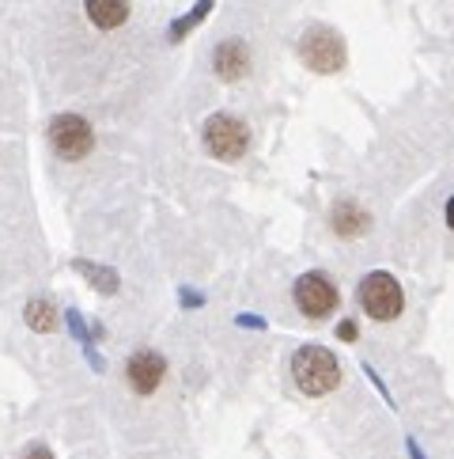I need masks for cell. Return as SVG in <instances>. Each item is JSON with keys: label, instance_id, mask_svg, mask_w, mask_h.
Wrapping results in <instances>:
<instances>
[{"label": "cell", "instance_id": "1", "mask_svg": "<svg viewBox=\"0 0 454 459\" xmlns=\"http://www.w3.org/2000/svg\"><path fill=\"white\" fill-rule=\"evenodd\" d=\"M291 379L303 395L318 399V395H330L340 384V365L326 345H299L291 353Z\"/></svg>", "mask_w": 454, "mask_h": 459}, {"label": "cell", "instance_id": "2", "mask_svg": "<svg viewBox=\"0 0 454 459\" xmlns=\"http://www.w3.org/2000/svg\"><path fill=\"white\" fill-rule=\"evenodd\" d=\"M299 57H303V65L311 72L333 76V72L345 69L349 50H345V38H340L333 27L315 23V27H307L299 35Z\"/></svg>", "mask_w": 454, "mask_h": 459}, {"label": "cell", "instance_id": "3", "mask_svg": "<svg viewBox=\"0 0 454 459\" xmlns=\"http://www.w3.org/2000/svg\"><path fill=\"white\" fill-rule=\"evenodd\" d=\"M201 140H205L208 156H216V160H223V164H235L250 149V125L239 122L235 115H213L205 122Z\"/></svg>", "mask_w": 454, "mask_h": 459}, {"label": "cell", "instance_id": "4", "mask_svg": "<svg viewBox=\"0 0 454 459\" xmlns=\"http://www.w3.org/2000/svg\"><path fill=\"white\" fill-rule=\"evenodd\" d=\"M360 308L371 315L375 323H394L401 308H405V293H401V285L394 274H386V270H375V274H367L360 281Z\"/></svg>", "mask_w": 454, "mask_h": 459}, {"label": "cell", "instance_id": "5", "mask_svg": "<svg viewBox=\"0 0 454 459\" xmlns=\"http://www.w3.org/2000/svg\"><path fill=\"white\" fill-rule=\"evenodd\" d=\"M291 300H296V308L307 315V319H326V315L337 311L340 293L326 274H303L296 285H291Z\"/></svg>", "mask_w": 454, "mask_h": 459}, {"label": "cell", "instance_id": "6", "mask_svg": "<svg viewBox=\"0 0 454 459\" xmlns=\"http://www.w3.org/2000/svg\"><path fill=\"white\" fill-rule=\"evenodd\" d=\"M46 133H50V145L61 160H84L95 149V130L80 115H57Z\"/></svg>", "mask_w": 454, "mask_h": 459}, {"label": "cell", "instance_id": "7", "mask_svg": "<svg viewBox=\"0 0 454 459\" xmlns=\"http://www.w3.org/2000/svg\"><path fill=\"white\" fill-rule=\"evenodd\" d=\"M125 376H129V387H133L137 395H152V391H159V384H164L167 361H164V353H156V350H140V353L129 357Z\"/></svg>", "mask_w": 454, "mask_h": 459}, {"label": "cell", "instance_id": "8", "mask_svg": "<svg viewBox=\"0 0 454 459\" xmlns=\"http://www.w3.org/2000/svg\"><path fill=\"white\" fill-rule=\"evenodd\" d=\"M213 69H216L220 81H227V84L242 81V76L250 72V50H247V42H242V38H223L216 46V54H213Z\"/></svg>", "mask_w": 454, "mask_h": 459}, {"label": "cell", "instance_id": "9", "mask_svg": "<svg viewBox=\"0 0 454 459\" xmlns=\"http://www.w3.org/2000/svg\"><path fill=\"white\" fill-rule=\"evenodd\" d=\"M84 12L99 30H118L129 20V0H84Z\"/></svg>", "mask_w": 454, "mask_h": 459}, {"label": "cell", "instance_id": "10", "mask_svg": "<svg viewBox=\"0 0 454 459\" xmlns=\"http://www.w3.org/2000/svg\"><path fill=\"white\" fill-rule=\"evenodd\" d=\"M330 225H333V232L337 235H360V232H367V225H371V217L356 205L352 198H345V201H337L333 205V213H330Z\"/></svg>", "mask_w": 454, "mask_h": 459}, {"label": "cell", "instance_id": "11", "mask_svg": "<svg viewBox=\"0 0 454 459\" xmlns=\"http://www.w3.org/2000/svg\"><path fill=\"white\" fill-rule=\"evenodd\" d=\"M23 319H27L30 330L50 335V330H57V308L50 304V300H30V304L23 308Z\"/></svg>", "mask_w": 454, "mask_h": 459}, {"label": "cell", "instance_id": "12", "mask_svg": "<svg viewBox=\"0 0 454 459\" xmlns=\"http://www.w3.org/2000/svg\"><path fill=\"white\" fill-rule=\"evenodd\" d=\"M76 274H84L91 285H95V289H99V293H118V274H114V270H103V266H95V262H84V259H80L76 262Z\"/></svg>", "mask_w": 454, "mask_h": 459}, {"label": "cell", "instance_id": "13", "mask_svg": "<svg viewBox=\"0 0 454 459\" xmlns=\"http://www.w3.org/2000/svg\"><path fill=\"white\" fill-rule=\"evenodd\" d=\"M208 12H213V0H198V4H193V12H189V15H182V20H174V23H171V42H182V38L189 35V30L198 27L201 20H205Z\"/></svg>", "mask_w": 454, "mask_h": 459}, {"label": "cell", "instance_id": "14", "mask_svg": "<svg viewBox=\"0 0 454 459\" xmlns=\"http://www.w3.org/2000/svg\"><path fill=\"white\" fill-rule=\"evenodd\" d=\"M64 319H69V327H72V335L84 342V345H91V335L84 330V319H80V311H64Z\"/></svg>", "mask_w": 454, "mask_h": 459}, {"label": "cell", "instance_id": "15", "mask_svg": "<svg viewBox=\"0 0 454 459\" xmlns=\"http://www.w3.org/2000/svg\"><path fill=\"white\" fill-rule=\"evenodd\" d=\"M23 459H54V452L46 448V445H35V448H27V452H23Z\"/></svg>", "mask_w": 454, "mask_h": 459}, {"label": "cell", "instance_id": "16", "mask_svg": "<svg viewBox=\"0 0 454 459\" xmlns=\"http://www.w3.org/2000/svg\"><path fill=\"white\" fill-rule=\"evenodd\" d=\"M337 335L345 338V342H356V323H352V319H345V323L337 327Z\"/></svg>", "mask_w": 454, "mask_h": 459}, {"label": "cell", "instance_id": "17", "mask_svg": "<svg viewBox=\"0 0 454 459\" xmlns=\"http://www.w3.org/2000/svg\"><path fill=\"white\" fill-rule=\"evenodd\" d=\"M239 327H257V330H262L265 323H262V319H254V315H239Z\"/></svg>", "mask_w": 454, "mask_h": 459}, {"label": "cell", "instance_id": "18", "mask_svg": "<svg viewBox=\"0 0 454 459\" xmlns=\"http://www.w3.org/2000/svg\"><path fill=\"white\" fill-rule=\"evenodd\" d=\"M182 304H189V308H198V304H201V296H198V293H182Z\"/></svg>", "mask_w": 454, "mask_h": 459}, {"label": "cell", "instance_id": "19", "mask_svg": "<svg viewBox=\"0 0 454 459\" xmlns=\"http://www.w3.org/2000/svg\"><path fill=\"white\" fill-rule=\"evenodd\" d=\"M409 452H413V459H425V455H420V448L413 445V440H409Z\"/></svg>", "mask_w": 454, "mask_h": 459}]
</instances>
